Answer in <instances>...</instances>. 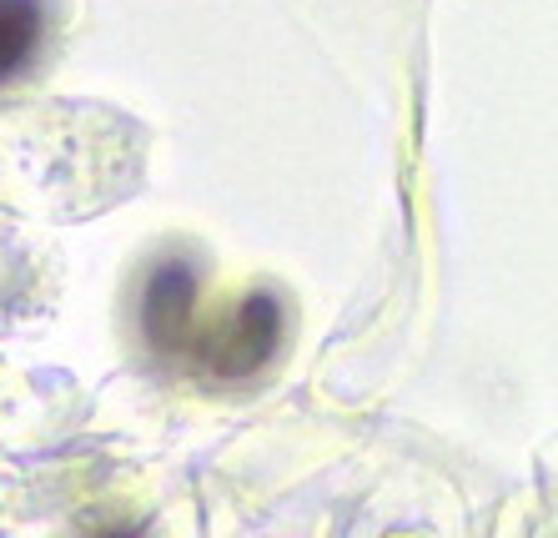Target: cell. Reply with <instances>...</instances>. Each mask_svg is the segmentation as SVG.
Returning a JSON list of instances; mask_svg holds the SVG:
<instances>
[{
    "label": "cell",
    "mask_w": 558,
    "mask_h": 538,
    "mask_svg": "<svg viewBox=\"0 0 558 538\" xmlns=\"http://www.w3.org/2000/svg\"><path fill=\"white\" fill-rule=\"evenodd\" d=\"M277 342H282V307H277V297H247L232 332L221 342H211L207 357L217 372H252L262 357L277 353Z\"/></svg>",
    "instance_id": "obj_1"
},
{
    "label": "cell",
    "mask_w": 558,
    "mask_h": 538,
    "mask_svg": "<svg viewBox=\"0 0 558 538\" xmlns=\"http://www.w3.org/2000/svg\"><path fill=\"white\" fill-rule=\"evenodd\" d=\"M192 288L196 277L186 262H161L146 282V303H142V328L156 347H171L182 342V322H186V307H192Z\"/></svg>",
    "instance_id": "obj_2"
},
{
    "label": "cell",
    "mask_w": 558,
    "mask_h": 538,
    "mask_svg": "<svg viewBox=\"0 0 558 538\" xmlns=\"http://www.w3.org/2000/svg\"><path fill=\"white\" fill-rule=\"evenodd\" d=\"M46 5L40 0H0V81L21 76L36 61Z\"/></svg>",
    "instance_id": "obj_3"
},
{
    "label": "cell",
    "mask_w": 558,
    "mask_h": 538,
    "mask_svg": "<svg viewBox=\"0 0 558 538\" xmlns=\"http://www.w3.org/2000/svg\"><path fill=\"white\" fill-rule=\"evenodd\" d=\"M101 538H142L136 528H111V534H101Z\"/></svg>",
    "instance_id": "obj_4"
}]
</instances>
